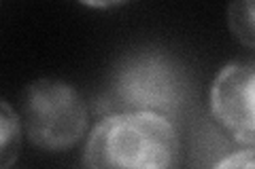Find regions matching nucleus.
<instances>
[{
	"mask_svg": "<svg viewBox=\"0 0 255 169\" xmlns=\"http://www.w3.org/2000/svg\"><path fill=\"white\" fill-rule=\"evenodd\" d=\"M177 163V129L157 112H113L94 127L83 150L87 167L166 169Z\"/></svg>",
	"mask_w": 255,
	"mask_h": 169,
	"instance_id": "f257e3e1",
	"label": "nucleus"
},
{
	"mask_svg": "<svg viewBox=\"0 0 255 169\" xmlns=\"http://www.w3.org/2000/svg\"><path fill=\"white\" fill-rule=\"evenodd\" d=\"M187 78L179 63L159 51H142L124 59L100 100L107 112H157L170 116L183 104Z\"/></svg>",
	"mask_w": 255,
	"mask_h": 169,
	"instance_id": "f03ea898",
	"label": "nucleus"
},
{
	"mask_svg": "<svg viewBox=\"0 0 255 169\" xmlns=\"http://www.w3.org/2000/svg\"><path fill=\"white\" fill-rule=\"evenodd\" d=\"M26 135L43 150H66L81 140L87 127L85 104L62 80H34L23 98Z\"/></svg>",
	"mask_w": 255,
	"mask_h": 169,
	"instance_id": "7ed1b4c3",
	"label": "nucleus"
},
{
	"mask_svg": "<svg viewBox=\"0 0 255 169\" xmlns=\"http://www.w3.org/2000/svg\"><path fill=\"white\" fill-rule=\"evenodd\" d=\"M211 112L236 142L255 148V57L230 61L215 76Z\"/></svg>",
	"mask_w": 255,
	"mask_h": 169,
	"instance_id": "20e7f679",
	"label": "nucleus"
},
{
	"mask_svg": "<svg viewBox=\"0 0 255 169\" xmlns=\"http://www.w3.org/2000/svg\"><path fill=\"white\" fill-rule=\"evenodd\" d=\"M228 23L245 47L255 49V0H230Z\"/></svg>",
	"mask_w": 255,
	"mask_h": 169,
	"instance_id": "39448f33",
	"label": "nucleus"
},
{
	"mask_svg": "<svg viewBox=\"0 0 255 169\" xmlns=\"http://www.w3.org/2000/svg\"><path fill=\"white\" fill-rule=\"evenodd\" d=\"M0 165L9 167L19 155V120L17 114L11 110L9 102H0Z\"/></svg>",
	"mask_w": 255,
	"mask_h": 169,
	"instance_id": "423d86ee",
	"label": "nucleus"
},
{
	"mask_svg": "<svg viewBox=\"0 0 255 169\" xmlns=\"http://www.w3.org/2000/svg\"><path fill=\"white\" fill-rule=\"evenodd\" d=\"M215 167H255V148L247 146V150L232 152L230 157L215 163Z\"/></svg>",
	"mask_w": 255,
	"mask_h": 169,
	"instance_id": "0eeeda50",
	"label": "nucleus"
},
{
	"mask_svg": "<svg viewBox=\"0 0 255 169\" xmlns=\"http://www.w3.org/2000/svg\"><path fill=\"white\" fill-rule=\"evenodd\" d=\"M87 6H96V9H109V6H117V4H124L128 0H79Z\"/></svg>",
	"mask_w": 255,
	"mask_h": 169,
	"instance_id": "6e6552de",
	"label": "nucleus"
}]
</instances>
